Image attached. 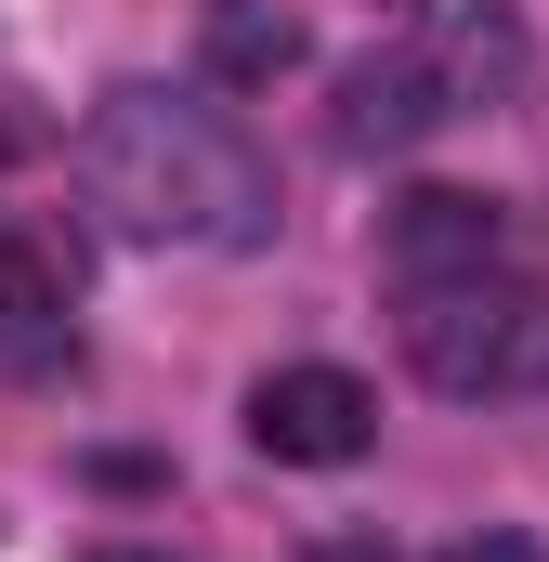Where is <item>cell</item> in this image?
<instances>
[{
    "instance_id": "obj_1",
    "label": "cell",
    "mask_w": 549,
    "mask_h": 562,
    "mask_svg": "<svg viewBox=\"0 0 549 562\" xmlns=\"http://www.w3.org/2000/svg\"><path fill=\"white\" fill-rule=\"evenodd\" d=\"M79 183H92V210L132 223V236H197V249H262V236H274L262 144L236 132L223 105L157 92V79H119V92L92 105Z\"/></svg>"
},
{
    "instance_id": "obj_2",
    "label": "cell",
    "mask_w": 549,
    "mask_h": 562,
    "mask_svg": "<svg viewBox=\"0 0 549 562\" xmlns=\"http://www.w3.org/2000/svg\"><path fill=\"white\" fill-rule=\"evenodd\" d=\"M524 79V26L511 13H432L418 40H393V53H367V66H340V157H406V144H432L445 119H471V105H497Z\"/></svg>"
},
{
    "instance_id": "obj_3",
    "label": "cell",
    "mask_w": 549,
    "mask_h": 562,
    "mask_svg": "<svg viewBox=\"0 0 549 562\" xmlns=\"http://www.w3.org/2000/svg\"><path fill=\"white\" fill-rule=\"evenodd\" d=\"M406 353H418V380L458 393V406L549 393V288H511V276L406 288Z\"/></svg>"
},
{
    "instance_id": "obj_4",
    "label": "cell",
    "mask_w": 549,
    "mask_h": 562,
    "mask_svg": "<svg viewBox=\"0 0 549 562\" xmlns=\"http://www.w3.org/2000/svg\"><path fill=\"white\" fill-rule=\"evenodd\" d=\"M249 445L288 458V471H354L380 445V393L354 367H274L262 393H249Z\"/></svg>"
},
{
    "instance_id": "obj_5",
    "label": "cell",
    "mask_w": 549,
    "mask_h": 562,
    "mask_svg": "<svg viewBox=\"0 0 549 562\" xmlns=\"http://www.w3.org/2000/svg\"><path fill=\"white\" fill-rule=\"evenodd\" d=\"M393 288H458V276H497V196H458V183H418L380 236Z\"/></svg>"
},
{
    "instance_id": "obj_6",
    "label": "cell",
    "mask_w": 549,
    "mask_h": 562,
    "mask_svg": "<svg viewBox=\"0 0 549 562\" xmlns=\"http://www.w3.org/2000/svg\"><path fill=\"white\" fill-rule=\"evenodd\" d=\"M197 53H210L223 92H249V79H288V66H301V26L262 13V0H210V40H197Z\"/></svg>"
},
{
    "instance_id": "obj_7",
    "label": "cell",
    "mask_w": 549,
    "mask_h": 562,
    "mask_svg": "<svg viewBox=\"0 0 549 562\" xmlns=\"http://www.w3.org/2000/svg\"><path fill=\"white\" fill-rule=\"evenodd\" d=\"M0 288H13V314H66V301H79V236L0 210Z\"/></svg>"
},
{
    "instance_id": "obj_8",
    "label": "cell",
    "mask_w": 549,
    "mask_h": 562,
    "mask_svg": "<svg viewBox=\"0 0 549 562\" xmlns=\"http://www.w3.org/2000/svg\"><path fill=\"white\" fill-rule=\"evenodd\" d=\"M92 562H183V550H157V537H105Z\"/></svg>"
},
{
    "instance_id": "obj_9",
    "label": "cell",
    "mask_w": 549,
    "mask_h": 562,
    "mask_svg": "<svg viewBox=\"0 0 549 562\" xmlns=\"http://www.w3.org/2000/svg\"><path fill=\"white\" fill-rule=\"evenodd\" d=\"M314 562H406V550H380V537H340V550H314Z\"/></svg>"
}]
</instances>
